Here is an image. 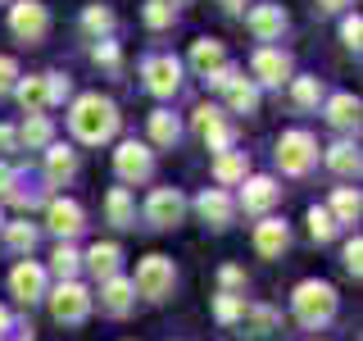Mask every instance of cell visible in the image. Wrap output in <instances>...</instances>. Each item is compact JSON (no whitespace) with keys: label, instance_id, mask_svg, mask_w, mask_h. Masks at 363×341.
I'll return each mask as SVG.
<instances>
[{"label":"cell","instance_id":"d6986e66","mask_svg":"<svg viewBox=\"0 0 363 341\" xmlns=\"http://www.w3.org/2000/svg\"><path fill=\"white\" fill-rule=\"evenodd\" d=\"M132 301H136L132 278H105V287H100V310L105 314H128Z\"/></svg>","mask_w":363,"mask_h":341},{"label":"cell","instance_id":"681fc988","mask_svg":"<svg viewBox=\"0 0 363 341\" xmlns=\"http://www.w3.org/2000/svg\"><path fill=\"white\" fill-rule=\"evenodd\" d=\"M9 328H14V323H9V310H0V337H5Z\"/></svg>","mask_w":363,"mask_h":341},{"label":"cell","instance_id":"f35d334b","mask_svg":"<svg viewBox=\"0 0 363 341\" xmlns=\"http://www.w3.org/2000/svg\"><path fill=\"white\" fill-rule=\"evenodd\" d=\"M359 37H363V18H359V14L340 18V41H345L350 50H359Z\"/></svg>","mask_w":363,"mask_h":341},{"label":"cell","instance_id":"2e32d148","mask_svg":"<svg viewBox=\"0 0 363 341\" xmlns=\"http://www.w3.org/2000/svg\"><path fill=\"white\" fill-rule=\"evenodd\" d=\"M196 210H200V219L209 223V227H227V223H232V214H236V200L227 196V191L209 187V191H200Z\"/></svg>","mask_w":363,"mask_h":341},{"label":"cell","instance_id":"83f0119b","mask_svg":"<svg viewBox=\"0 0 363 341\" xmlns=\"http://www.w3.org/2000/svg\"><path fill=\"white\" fill-rule=\"evenodd\" d=\"M213 178L223 182V187H232V182H245V155L241 151H223L213 159Z\"/></svg>","mask_w":363,"mask_h":341},{"label":"cell","instance_id":"d6a6232c","mask_svg":"<svg viewBox=\"0 0 363 341\" xmlns=\"http://www.w3.org/2000/svg\"><path fill=\"white\" fill-rule=\"evenodd\" d=\"M245 314V301L241 296H232V291H223L218 301H213V318H218V323H236V318Z\"/></svg>","mask_w":363,"mask_h":341},{"label":"cell","instance_id":"cb8c5ba5","mask_svg":"<svg viewBox=\"0 0 363 341\" xmlns=\"http://www.w3.org/2000/svg\"><path fill=\"white\" fill-rule=\"evenodd\" d=\"M191 64H196V68H200L204 77H213V73H218V68L227 64V55H223V45H218V41L200 37L196 45H191Z\"/></svg>","mask_w":363,"mask_h":341},{"label":"cell","instance_id":"4316f807","mask_svg":"<svg viewBox=\"0 0 363 341\" xmlns=\"http://www.w3.org/2000/svg\"><path fill=\"white\" fill-rule=\"evenodd\" d=\"M45 173H50V182H68L77 173V155L68 146H50L45 151Z\"/></svg>","mask_w":363,"mask_h":341},{"label":"cell","instance_id":"b9f144b4","mask_svg":"<svg viewBox=\"0 0 363 341\" xmlns=\"http://www.w3.org/2000/svg\"><path fill=\"white\" fill-rule=\"evenodd\" d=\"M218 278H223V287H227V291H232V296H236V287H245V273H241V269H236V264H227V269L218 273Z\"/></svg>","mask_w":363,"mask_h":341},{"label":"cell","instance_id":"7a4b0ae2","mask_svg":"<svg viewBox=\"0 0 363 341\" xmlns=\"http://www.w3.org/2000/svg\"><path fill=\"white\" fill-rule=\"evenodd\" d=\"M332 314H336V287L332 282H300L295 287V318H300L304 328H323V323H332Z\"/></svg>","mask_w":363,"mask_h":341},{"label":"cell","instance_id":"30bf717a","mask_svg":"<svg viewBox=\"0 0 363 341\" xmlns=\"http://www.w3.org/2000/svg\"><path fill=\"white\" fill-rule=\"evenodd\" d=\"M141 77H145V87H150L155 96H173L182 87V64L173 55H150V60L141 64Z\"/></svg>","mask_w":363,"mask_h":341},{"label":"cell","instance_id":"3957f363","mask_svg":"<svg viewBox=\"0 0 363 341\" xmlns=\"http://www.w3.org/2000/svg\"><path fill=\"white\" fill-rule=\"evenodd\" d=\"M177 282V269L168 255H145L141 264H136V278H132V291L145 296V301H164L168 291H173Z\"/></svg>","mask_w":363,"mask_h":341},{"label":"cell","instance_id":"f546056e","mask_svg":"<svg viewBox=\"0 0 363 341\" xmlns=\"http://www.w3.org/2000/svg\"><path fill=\"white\" fill-rule=\"evenodd\" d=\"M23 141L28 146H50V136H55V128H50V119L45 114H28V123H23Z\"/></svg>","mask_w":363,"mask_h":341},{"label":"cell","instance_id":"52a82bcc","mask_svg":"<svg viewBox=\"0 0 363 341\" xmlns=\"http://www.w3.org/2000/svg\"><path fill=\"white\" fill-rule=\"evenodd\" d=\"M9 32H14L18 41H41L45 32H50L45 5H37V0H18V5L9 9Z\"/></svg>","mask_w":363,"mask_h":341},{"label":"cell","instance_id":"bcb514c9","mask_svg":"<svg viewBox=\"0 0 363 341\" xmlns=\"http://www.w3.org/2000/svg\"><path fill=\"white\" fill-rule=\"evenodd\" d=\"M9 187H14V168L0 164V196H9Z\"/></svg>","mask_w":363,"mask_h":341},{"label":"cell","instance_id":"1f68e13d","mask_svg":"<svg viewBox=\"0 0 363 341\" xmlns=\"http://www.w3.org/2000/svg\"><path fill=\"white\" fill-rule=\"evenodd\" d=\"M291 96L300 109H313L323 100V87H318V77H291Z\"/></svg>","mask_w":363,"mask_h":341},{"label":"cell","instance_id":"ee69618b","mask_svg":"<svg viewBox=\"0 0 363 341\" xmlns=\"http://www.w3.org/2000/svg\"><path fill=\"white\" fill-rule=\"evenodd\" d=\"M96 60L113 68V64H118V45H113V41H100V45H96Z\"/></svg>","mask_w":363,"mask_h":341},{"label":"cell","instance_id":"836d02e7","mask_svg":"<svg viewBox=\"0 0 363 341\" xmlns=\"http://www.w3.org/2000/svg\"><path fill=\"white\" fill-rule=\"evenodd\" d=\"M309 237H313V242H332V237H336L332 214H327V210H318V205L309 210Z\"/></svg>","mask_w":363,"mask_h":341},{"label":"cell","instance_id":"603a6c76","mask_svg":"<svg viewBox=\"0 0 363 341\" xmlns=\"http://www.w3.org/2000/svg\"><path fill=\"white\" fill-rule=\"evenodd\" d=\"M105 214H109L113 227H136V205L128 196V187H113L105 196Z\"/></svg>","mask_w":363,"mask_h":341},{"label":"cell","instance_id":"9c48e42d","mask_svg":"<svg viewBox=\"0 0 363 341\" xmlns=\"http://www.w3.org/2000/svg\"><path fill=\"white\" fill-rule=\"evenodd\" d=\"M113 168H118V178H123V182H145V178H150V168H155L150 146H141V141H123L118 151H113Z\"/></svg>","mask_w":363,"mask_h":341},{"label":"cell","instance_id":"e0dca14e","mask_svg":"<svg viewBox=\"0 0 363 341\" xmlns=\"http://www.w3.org/2000/svg\"><path fill=\"white\" fill-rule=\"evenodd\" d=\"M281 196V187L272 178H245V191H241V205H245V214H264L272 210Z\"/></svg>","mask_w":363,"mask_h":341},{"label":"cell","instance_id":"d590c367","mask_svg":"<svg viewBox=\"0 0 363 341\" xmlns=\"http://www.w3.org/2000/svg\"><path fill=\"white\" fill-rule=\"evenodd\" d=\"M241 318H250L255 337H268V332H277V314H272V310H264V305H259V310H250V305H245V314H241Z\"/></svg>","mask_w":363,"mask_h":341},{"label":"cell","instance_id":"9a60e30c","mask_svg":"<svg viewBox=\"0 0 363 341\" xmlns=\"http://www.w3.org/2000/svg\"><path fill=\"white\" fill-rule=\"evenodd\" d=\"M245 28L255 32V41H277L286 28V14H281V5H255L245 14Z\"/></svg>","mask_w":363,"mask_h":341},{"label":"cell","instance_id":"e575fe53","mask_svg":"<svg viewBox=\"0 0 363 341\" xmlns=\"http://www.w3.org/2000/svg\"><path fill=\"white\" fill-rule=\"evenodd\" d=\"M5 242L14 246V250H32V246H37V227H32V223H9L5 227Z\"/></svg>","mask_w":363,"mask_h":341},{"label":"cell","instance_id":"7bdbcfd3","mask_svg":"<svg viewBox=\"0 0 363 341\" xmlns=\"http://www.w3.org/2000/svg\"><path fill=\"white\" fill-rule=\"evenodd\" d=\"M45 87H50V105L68 96V77H60V73H45Z\"/></svg>","mask_w":363,"mask_h":341},{"label":"cell","instance_id":"44dd1931","mask_svg":"<svg viewBox=\"0 0 363 341\" xmlns=\"http://www.w3.org/2000/svg\"><path fill=\"white\" fill-rule=\"evenodd\" d=\"M14 96H18V105L28 114H45V109H50V87H45V77H18Z\"/></svg>","mask_w":363,"mask_h":341},{"label":"cell","instance_id":"ba28073f","mask_svg":"<svg viewBox=\"0 0 363 341\" xmlns=\"http://www.w3.org/2000/svg\"><path fill=\"white\" fill-rule=\"evenodd\" d=\"M182 214H186V196L177 187H155L150 200H145V219L155 227H177Z\"/></svg>","mask_w":363,"mask_h":341},{"label":"cell","instance_id":"f1b7e54d","mask_svg":"<svg viewBox=\"0 0 363 341\" xmlns=\"http://www.w3.org/2000/svg\"><path fill=\"white\" fill-rule=\"evenodd\" d=\"M327 164H332V173H340V178H354L359 173V151L350 141H336L332 151H327Z\"/></svg>","mask_w":363,"mask_h":341},{"label":"cell","instance_id":"6da1fadb","mask_svg":"<svg viewBox=\"0 0 363 341\" xmlns=\"http://www.w3.org/2000/svg\"><path fill=\"white\" fill-rule=\"evenodd\" d=\"M68 123H73L77 141L100 146V141H109V136L118 132V109H113V100H105L100 91H91V96H77V100H73Z\"/></svg>","mask_w":363,"mask_h":341},{"label":"cell","instance_id":"7402d4cb","mask_svg":"<svg viewBox=\"0 0 363 341\" xmlns=\"http://www.w3.org/2000/svg\"><path fill=\"white\" fill-rule=\"evenodd\" d=\"M327 119H332V128H359V96H350V91L327 96Z\"/></svg>","mask_w":363,"mask_h":341},{"label":"cell","instance_id":"ab89813d","mask_svg":"<svg viewBox=\"0 0 363 341\" xmlns=\"http://www.w3.org/2000/svg\"><path fill=\"white\" fill-rule=\"evenodd\" d=\"M345 269L354 273V278L363 273V242H359V237H350V242H345Z\"/></svg>","mask_w":363,"mask_h":341},{"label":"cell","instance_id":"d4e9b609","mask_svg":"<svg viewBox=\"0 0 363 341\" xmlns=\"http://www.w3.org/2000/svg\"><path fill=\"white\" fill-rule=\"evenodd\" d=\"M359 210H363V200H359V191L354 187H336L332 191V223H354L359 219Z\"/></svg>","mask_w":363,"mask_h":341},{"label":"cell","instance_id":"5bb4252c","mask_svg":"<svg viewBox=\"0 0 363 341\" xmlns=\"http://www.w3.org/2000/svg\"><path fill=\"white\" fill-rule=\"evenodd\" d=\"M196 132L209 141V151H218V155L232 151V128L223 123V114L213 109V105H200V109H196Z\"/></svg>","mask_w":363,"mask_h":341},{"label":"cell","instance_id":"74e56055","mask_svg":"<svg viewBox=\"0 0 363 341\" xmlns=\"http://www.w3.org/2000/svg\"><path fill=\"white\" fill-rule=\"evenodd\" d=\"M82 28L86 32H109L113 28V14H109V9H100V5H91L86 14H82Z\"/></svg>","mask_w":363,"mask_h":341},{"label":"cell","instance_id":"f907efd6","mask_svg":"<svg viewBox=\"0 0 363 341\" xmlns=\"http://www.w3.org/2000/svg\"><path fill=\"white\" fill-rule=\"evenodd\" d=\"M168 5H173V9H177V5H186V0H168Z\"/></svg>","mask_w":363,"mask_h":341},{"label":"cell","instance_id":"c3c4849f","mask_svg":"<svg viewBox=\"0 0 363 341\" xmlns=\"http://www.w3.org/2000/svg\"><path fill=\"white\" fill-rule=\"evenodd\" d=\"M350 5V0H318V9H332V14H336V9H345Z\"/></svg>","mask_w":363,"mask_h":341},{"label":"cell","instance_id":"4fadbf2b","mask_svg":"<svg viewBox=\"0 0 363 341\" xmlns=\"http://www.w3.org/2000/svg\"><path fill=\"white\" fill-rule=\"evenodd\" d=\"M9 291H14L23 305H37L41 296H45V269L32 264V259L14 264V273H9Z\"/></svg>","mask_w":363,"mask_h":341},{"label":"cell","instance_id":"484cf974","mask_svg":"<svg viewBox=\"0 0 363 341\" xmlns=\"http://www.w3.org/2000/svg\"><path fill=\"white\" fill-rule=\"evenodd\" d=\"M177 136H182L177 114H173V109H155V114H150V141H155V146H177Z\"/></svg>","mask_w":363,"mask_h":341},{"label":"cell","instance_id":"7c38bea8","mask_svg":"<svg viewBox=\"0 0 363 341\" xmlns=\"http://www.w3.org/2000/svg\"><path fill=\"white\" fill-rule=\"evenodd\" d=\"M45 227H50L55 237H60V242H68V237H77L86 227V214H82V205L77 200H50L45 205Z\"/></svg>","mask_w":363,"mask_h":341},{"label":"cell","instance_id":"60d3db41","mask_svg":"<svg viewBox=\"0 0 363 341\" xmlns=\"http://www.w3.org/2000/svg\"><path fill=\"white\" fill-rule=\"evenodd\" d=\"M14 82H18V64L9 55H0V91H14Z\"/></svg>","mask_w":363,"mask_h":341},{"label":"cell","instance_id":"8992f818","mask_svg":"<svg viewBox=\"0 0 363 341\" xmlns=\"http://www.w3.org/2000/svg\"><path fill=\"white\" fill-rule=\"evenodd\" d=\"M50 314L60 318V323H82L91 314V291L82 282H60L55 296H50Z\"/></svg>","mask_w":363,"mask_h":341},{"label":"cell","instance_id":"ac0fdd59","mask_svg":"<svg viewBox=\"0 0 363 341\" xmlns=\"http://www.w3.org/2000/svg\"><path fill=\"white\" fill-rule=\"evenodd\" d=\"M286 246H291V232H286V223H281V219H264V223L255 227V250L264 259H277Z\"/></svg>","mask_w":363,"mask_h":341},{"label":"cell","instance_id":"8d00e7d4","mask_svg":"<svg viewBox=\"0 0 363 341\" xmlns=\"http://www.w3.org/2000/svg\"><path fill=\"white\" fill-rule=\"evenodd\" d=\"M145 23L150 28H168L173 23V5L168 0H145Z\"/></svg>","mask_w":363,"mask_h":341},{"label":"cell","instance_id":"f6af8a7d","mask_svg":"<svg viewBox=\"0 0 363 341\" xmlns=\"http://www.w3.org/2000/svg\"><path fill=\"white\" fill-rule=\"evenodd\" d=\"M14 141H18V132H14V128H5V123H0V151H14Z\"/></svg>","mask_w":363,"mask_h":341},{"label":"cell","instance_id":"8fae6325","mask_svg":"<svg viewBox=\"0 0 363 341\" xmlns=\"http://www.w3.org/2000/svg\"><path fill=\"white\" fill-rule=\"evenodd\" d=\"M250 73H255L264 87H281L291 77V55L277 50V45H259L255 60H250Z\"/></svg>","mask_w":363,"mask_h":341},{"label":"cell","instance_id":"5b68a950","mask_svg":"<svg viewBox=\"0 0 363 341\" xmlns=\"http://www.w3.org/2000/svg\"><path fill=\"white\" fill-rule=\"evenodd\" d=\"M209 82L223 91V96H227V105H232L236 114H255V105H259V91H255V82H245V77L236 73L232 64H223L218 73L209 77Z\"/></svg>","mask_w":363,"mask_h":341},{"label":"cell","instance_id":"277c9868","mask_svg":"<svg viewBox=\"0 0 363 341\" xmlns=\"http://www.w3.org/2000/svg\"><path fill=\"white\" fill-rule=\"evenodd\" d=\"M313 159H318V146H313V136L304 132V128L281 132V141H277V164H281V173L304 178V173L313 168Z\"/></svg>","mask_w":363,"mask_h":341},{"label":"cell","instance_id":"ffe728a7","mask_svg":"<svg viewBox=\"0 0 363 341\" xmlns=\"http://www.w3.org/2000/svg\"><path fill=\"white\" fill-rule=\"evenodd\" d=\"M118 264H123V250L113 246V242H96V246L86 250V269L96 273L100 282H105V278H118Z\"/></svg>","mask_w":363,"mask_h":341},{"label":"cell","instance_id":"7dc6e473","mask_svg":"<svg viewBox=\"0 0 363 341\" xmlns=\"http://www.w3.org/2000/svg\"><path fill=\"white\" fill-rule=\"evenodd\" d=\"M218 5L227 9V14H241V9H245V0H218Z\"/></svg>","mask_w":363,"mask_h":341},{"label":"cell","instance_id":"4dcf8cb0","mask_svg":"<svg viewBox=\"0 0 363 341\" xmlns=\"http://www.w3.org/2000/svg\"><path fill=\"white\" fill-rule=\"evenodd\" d=\"M77 264H82V255H77V250L68 246V242H60V246H55V255H50V269L60 273L64 282H73V273H77Z\"/></svg>","mask_w":363,"mask_h":341}]
</instances>
